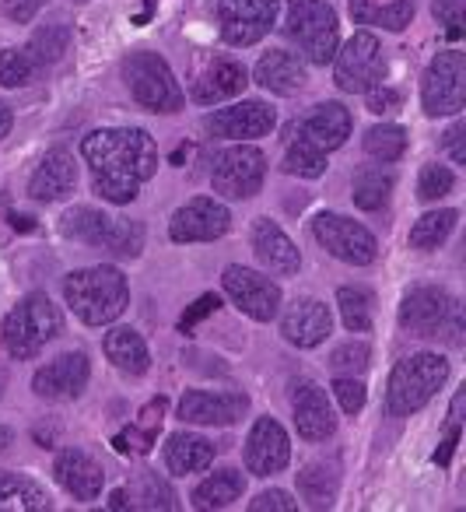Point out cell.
<instances>
[{
	"label": "cell",
	"mask_w": 466,
	"mask_h": 512,
	"mask_svg": "<svg viewBox=\"0 0 466 512\" xmlns=\"http://www.w3.org/2000/svg\"><path fill=\"white\" fill-rule=\"evenodd\" d=\"M60 232L67 239L88 242V246H102L116 256H137L144 249V225L141 221L113 218L95 207H71L60 218Z\"/></svg>",
	"instance_id": "cell-6"
},
{
	"label": "cell",
	"mask_w": 466,
	"mask_h": 512,
	"mask_svg": "<svg viewBox=\"0 0 466 512\" xmlns=\"http://www.w3.org/2000/svg\"><path fill=\"white\" fill-rule=\"evenodd\" d=\"M421 102L428 116H456L466 106V57L459 50H445L424 71Z\"/></svg>",
	"instance_id": "cell-10"
},
{
	"label": "cell",
	"mask_w": 466,
	"mask_h": 512,
	"mask_svg": "<svg viewBox=\"0 0 466 512\" xmlns=\"http://www.w3.org/2000/svg\"><path fill=\"white\" fill-rule=\"evenodd\" d=\"M232 214L225 204H218L214 197H193L190 204H183L169 221L172 242H214L228 232Z\"/></svg>",
	"instance_id": "cell-15"
},
{
	"label": "cell",
	"mask_w": 466,
	"mask_h": 512,
	"mask_svg": "<svg viewBox=\"0 0 466 512\" xmlns=\"http://www.w3.org/2000/svg\"><path fill=\"white\" fill-rule=\"evenodd\" d=\"M88 376H92V365H88V358L81 355V351H67V355L53 358L50 365H43V369L36 372V379H32V390H36V397L43 400H74L81 397V390L88 386Z\"/></svg>",
	"instance_id": "cell-18"
},
{
	"label": "cell",
	"mask_w": 466,
	"mask_h": 512,
	"mask_svg": "<svg viewBox=\"0 0 466 512\" xmlns=\"http://www.w3.org/2000/svg\"><path fill=\"white\" fill-rule=\"evenodd\" d=\"M333 393H337L344 414H358L361 407H365V383H361V379L337 376V383H333Z\"/></svg>",
	"instance_id": "cell-44"
},
{
	"label": "cell",
	"mask_w": 466,
	"mask_h": 512,
	"mask_svg": "<svg viewBox=\"0 0 466 512\" xmlns=\"http://www.w3.org/2000/svg\"><path fill=\"white\" fill-rule=\"evenodd\" d=\"M442 144H445V151L452 155V162H456V165H466V123H463V120L452 123V127L445 130Z\"/></svg>",
	"instance_id": "cell-48"
},
{
	"label": "cell",
	"mask_w": 466,
	"mask_h": 512,
	"mask_svg": "<svg viewBox=\"0 0 466 512\" xmlns=\"http://www.w3.org/2000/svg\"><path fill=\"white\" fill-rule=\"evenodd\" d=\"M67 46H71V29H67V25H46V29H39L36 36L29 39L25 53H29V60L36 67H46V64L64 60Z\"/></svg>",
	"instance_id": "cell-36"
},
{
	"label": "cell",
	"mask_w": 466,
	"mask_h": 512,
	"mask_svg": "<svg viewBox=\"0 0 466 512\" xmlns=\"http://www.w3.org/2000/svg\"><path fill=\"white\" fill-rule=\"evenodd\" d=\"M151 442H155V435H148V432H141L137 425H130L127 432L116 435L113 446L120 449V453H137V456H144V453H151Z\"/></svg>",
	"instance_id": "cell-47"
},
{
	"label": "cell",
	"mask_w": 466,
	"mask_h": 512,
	"mask_svg": "<svg viewBox=\"0 0 466 512\" xmlns=\"http://www.w3.org/2000/svg\"><path fill=\"white\" fill-rule=\"evenodd\" d=\"M291 414H295V428L305 442H323L337 432V414L330 407V397L312 379L295 383V390H291Z\"/></svg>",
	"instance_id": "cell-16"
},
{
	"label": "cell",
	"mask_w": 466,
	"mask_h": 512,
	"mask_svg": "<svg viewBox=\"0 0 466 512\" xmlns=\"http://www.w3.org/2000/svg\"><path fill=\"white\" fill-rule=\"evenodd\" d=\"M102 348H106L109 362L120 372H127V376H144V372H148L151 355H148V344H144V337L137 334V330H130V327L109 330Z\"/></svg>",
	"instance_id": "cell-28"
},
{
	"label": "cell",
	"mask_w": 466,
	"mask_h": 512,
	"mask_svg": "<svg viewBox=\"0 0 466 512\" xmlns=\"http://www.w3.org/2000/svg\"><path fill=\"white\" fill-rule=\"evenodd\" d=\"M11 439H15V435H11V428H0V449H8Z\"/></svg>",
	"instance_id": "cell-57"
},
{
	"label": "cell",
	"mask_w": 466,
	"mask_h": 512,
	"mask_svg": "<svg viewBox=\"0 0 466 512\" xmlns=\"http://www.w3.org/2000/svg\"><path fill=\"white\" fill-rule=\"evenodd\" d=\"M333 330V316L330 306L319 299H295L281 316V334L288 344L295 348H316L330 337Z\"/></svg>",
	"instance_id": "cell-21"
},
{
	"label": "cell",
	"mask_w": 466,
	"mask_h": 512,
	"mask_svg": "<svg viewBox=\"0 0 466 512\" xmlns=\"http://www.w3.org/2000/svg\"><path fill=\"white\" fill-rule=\"evenodd\" d=\"M431 11H435L438 22L449 29L452 39L463 36V15H466V0H435L431 4Z\"/></svg>",
	"instance_id": "cell-45"
},
{
	"label": "cell",
	"mask_w": 466,
	"mask_h": 512,
	"mask_svg": "<svg viewBox=\"0 0 466 512\" xmlns=\"http://www.w3.org/2000/svg\"><path fill=\"white\" fill-rule=\"evenodd\" d=\"M32 221H36V218H29V214H11V225H15L18 232H29Z\"/></svg>",
	"instance_id": "cell-56"
},
{
	"label": "cell",
	"mask_w": 466,
	"mask_h": 512,
	"mask_svg": "<svg viewBox=\"0 0 466 512\" xmlns=\"http://www.w3.org/2000/svg\"><path fill=\"white\" fill-rule=\"evenodd\" d=\"M253 78H256V85L267 88V92H274V95H295L305 88L309 71H305V60L295 57V53L270 50L267 57H260Z\"/></svg>",
	"instance_id": "cell-25"
},
{
	"label": "cell",
	"mask_w": 466,
	"mask_h": 512,
	"mask_svg": "<svg viewBox=\"0 0 466 512\" xmlns=\"http://www.w3.org/2000/svg\"><path fill=\"white\" fill-rule=\"evenodd\" d=\"M11 123H15V116H11V109L0 102V141L8 137V130H11Z\"/></svg>",
	"instance_id": "cell-54"
},
{
	"label": "cell",
	"mask_w": 466,
	"mask_h": 512,
	"mask_svg": "<svg viewBox=\"0 0 466 512\" xmlns=\"http://www.w3.org/2000/svg\"><path fill=\"white\" fill-rule=\"evenodd\" d=\"M4 390H8V369L0 365V397H4Z\"/></svg>",
	"instance_id": "cell-58"
},
{
	"label": "cell",
	"mask_w": 466,
	"mask_h": 512,
	"mask_svg": "<svg viewBox=\"0 0 466 512\" xmlns=\"http://www.w3.org/2000/svg\"><path fill=\"white\" fill-rule=\"evenodd\" d=\"M43 8V0H11L8 4V15L15 18V22H32V15Z\"/></svg>",
	"instance_id": "cell-52"
},
{
	"label": "cell",
	"mask_w": 466,
	"mask_h": 512,
	"mask_svg": "<svg viewBox=\"0 0 466 512\" xmlns=\"http://www.w3.org/2000/svg\"><path fill=\"white\" fill-rule=\"evenodd\" d=\"M445 379H449V362L442 355H435V351H421V355H410L403 362H396L386 393L389 414L407 418V414L421 411L442 390Z\"/></svg>",
	"instance_id": "cell-5"
},
{
	"label": "cell",
	"mask_w": 466,
	"mask_h": 512,
	"mask_svg": "<svg viewBox=\"0 0 466 512\" xmlns=\"http://www.w3.org/2000/svg\"><path fill=\"white\" fill-rule=\"evenodd\" d=\"M165 463H169L172 474H197V470H207L214 463V442H207L204 435L193 432H179L169 439L165 446Z\"/></svg>",
	"instance_id": "cell-29"
},
{
	"label": "cell",
	"mask_w": 466,
	"mask_h": 512,
	"mask_svg": "<svg viewBox=\"0 0 466 512\" xmlns=\"http://www.w3.org/2000/svg\"><path fill=\"white\" fill-rule=\"evenodd\" d=\"M337 306H340V320H344V327L351 330V334H365V330L372 327V316H375L372 292L344 285L337 292Z\"/></svg>",
	"instance_id": "cell-34"
},
{
	"label": "cell",
	"mask_w": 466,
	"mask_h": 512,
	"mask_svg": "<svg viewBox=\"0 0 466 512\" xmlns=\"http://www.w3.org/2000/svg\"><path fill=\"white\" fill-rule=\"evenodd\" d=\"M277 123V113L260 99L235 102L228 109H218L214 116H207V130L214 137H225V141H249V137L270 134Z\"/></svg>",
	"instance_id": "cell-19"
},
{
	"label": "cell",
	"mask_w": 466,
	"mask_h": 512,
	"mask_svg": "<svg viewBox=\"0 0 466 512\" xmlns=\"http://www.w3.org/2000/svg\"><path fill=\"white\" fill-rule=\"evenodd\" d=\"M0 509L43 512V509H50V495H46L43 484H36L32 477L0 470Z\"/></svg>",
	"instance_id": "cell-31"
},
{
	"label": "cell",
	"mask_w": 466,
	"mask_h": 512,
	"mask_svg": "<svg viewBox=\"0 0 466 512\" xmlns=\"http://www.w3.org/2000/svg\"><path fill=\"white\" fill-rule=\"evenodd\" d=\"M291 460V442L288 432L277 425L274 418H256V425L249 428L246 439V470L256 477L281 474Z\"/></svg>",
	"instance_id": "cell-17"
},
{
	"label": "cell",
	"mask_w": 466,
	"mask_h": 512,
	"mask_svg": "<svg viewBox=\"0 0 466 512\" xmlns=\"http://www.w3.org/2000/svg\"><path fill=\"white\" fill-rule=\"evenodd\" d=\"M249 411L246 393H211V390H190L179 400V418L190 425H235Z\"/></svg>",
	"instance_id": "cell-20"
},
{
	"label": "cell",
	"mask_w": 466,
	"mask_h": 512,
	"mask_svg": "<svg viewBox=\"0 0 466 512\" xmlns=\"http://www.w3.org/2000/svg\"><path fill=\"white\" fill-rule=\"evenodd\" d=\"M130 495H137V491H130ZM141 505H148V509H176V495L169 491V484L158 481L155 474H144L141 477Z\"/></svg>",
	"instance_id": "cell-43"
},
{
	"label": "cell",
	"mask_w": 466,
	"mask_h": 512,
	"mask_svg": "<svg viewBox=\"0 0 466 512\" xmlns=\"http://www.w3.org/2000/svg\"><path fill=\"white\" fill-rule=\"evenodd\" d=\"M295 477H298V495H302L312 509H330L333 498H337V484H340L337 463H326V460L305 463Z\"/></svg>",
	"instance_id": "cell-30"
},
{
	"label": "cell",
	"mask_w": 466,
	"mask_h": 512,
	"mask_svg": "<svg viewBox=\"0 0 466 512\" xmlns=\"http://www.w3.org/2000/svg\"><path fill=\"white\" fill-rule=\"evenodd\" d=\"M281 169L288 172V176H298V179H319L326 172V155L312 141L298 137V141H291L288 151H284Z\"/></svg>",
	"instance_id": "cell-37"
},
{
	"label": "cell",
	"mask_w": 466,
	"mask_h": 512,
	"mask_svg": "<svg viewBox=\"0 0 466 512\" xmlns=\"http://www.w3.org/2000/svg\"><path fill=\"white\" fill-rule=\"evenodd\" d=\"M365 95H368V113H375V116L393 113V109L400 106V92H393V88L375 85L372 92H365Z\"/></svg>",
	"instance_id": "cell-49"
},
{
	"label": "cell",
	"mask_w": 466,
	"mask_h": 512,
	"mask_svg": "<svg viewBox=\"0 0 466 512\" xmlns=\"http://www.w3.org/2000/svg\"><path fill=\"white\" fill-rule=\"evenodd\" d=\"M64 299L81 323L88 327H106L120 320L130 302V288L116 267H85V271L67 274Z\"/></svg>",
	"instance_id": "cell-2"
},
{
	"label": "cell",
	"mask_w": 466,
	"mask_h": 512,
	"mask_svg": "<svg viewBox=\"0 0 466 512\" xmlns=\"http://www.w3.org/2000/svg\"><path fill=\"white\" fill-rule=\"evenodd\" d=\"M263 176H267V158H263V151L249 148V144H235V148H225L214 158L211 183H214V193H221V197L249 200L260 193Z\"/></svg>",
	"instance_id": "cell-11"
},
{
	"label": "cell",
	"mask_w": 466,
	"mask_h": 512,
	"mask_svg": "<svg viewBox=\"0 0 466 512\" xmlns=\"http://www.w3.org/2000/svg\"><path fill=\"white\" fill-rule=\"evenodd\" d=\"M456 446H459V425H449V435H445V442L438 446V453H435L438 467H449V460H452V453H456Z\"/></svg>",
	"instance_id": "cell-53"
},
{
	"label": "cell",
	"mask_w": 466,
	"mask_h": 512,
	"mask_svg": "<svg viewBox=\"0 0 466 512\" xmlns=\"http://www.w3.org/2000/svg\"><path fill=\"white\" fill-rule=\"evenodd\" d=\"M225 295L256 323H270L281 313V288L270 278H263L260 271H249V267H228L225 278H221Z\"/></svg>",
	"instance_id": "cell-14"
},
{
	"label": "cell",
	"mask_w": 466,
	"mask_h": 512,
	"mask_svg": "<svg viewBox=\"0 0 466 512\" xmlns=\"http://www.w3.org/2000/svg\"><path fill=\"white\" fill-rule=\"evenodd\" d=\"M253 249L270 274H298V267H302L298 246L284 235V228L270 218L253 221Z\"/></svg>",
	"instance_id": "cell-24"
},
{
	"label": "cell",
	"mask_w": 466,
	"mask_h": 512,
	"mask_svg": "<svg viewBox=\"0 0 466 512\" xmlns=\"http://www.w3.org/2000/svg\"><path fill=\"white\" fill-rule=\"evenodd\" d=\"M36 74V64L25 50H0V85L4 88H25Z\"/></svg>",
	"instance_id": "cell-40"
},
{
	"label": "cell",
	"mask_w": 466,
	"mask_h": 512,
	"mask_svg": "<svg viewBox=\"0 0 466 512\" xmlns=\"http://www.w3.org/2000/svg\"><path fill=\"white\" fill-rule=\"evenodd\" d=\"M81 155L92 165L95 193L109 204H130L158 172L155 137L141 127L95 130L81 141Z\"/></svg>",
	"instance_id": "cell-1"
},
{
	"label": "cell",
	"mask_w": 466,
	"mask_h": 512,
	"mask_svg": "<svg viewBox=\"0 0 466 512\" xmlns=\"http://www.w3.org/2000/svg\"><path fill=\"white\" fill-rule=\"evenodd\" d=\"M386 78V57L372 32H354L344 50L333 53V81L340 92L365 95Z\"/></svg>",
	"instance_id": "cell-9"
},
{
	"label": "cell",
	"mask_w": 466,
	"mask_h": 512,
	"mask_svg": "<svg viewBox=\"0 0 466 512\" xmlns=\"http://www.w3.org/2000/svg\"><path fill=\"white\" fill-rule=\"evenodd\" d=\"M246 85H249V74L239 60H214V64L197 78V85H193V99H197L200 106H214V102H225V99L242 95Z\"/></svg>",
	"instance_id": "cell-26"
},
{
	"label": "cell",
	"mask_w": 466,
	"mask_h": 512,
	"mask_svg": "<svg viewBox=\"0 0 466 512\" xmlns=\"http://www.w3.org/2000/svg\"><path fill=\"white\" fill-rule=\"evenodd\" d=\"M389 193H393V176L382 169H361L358 176H354V204L361 207V211H379V207H386Z\"/></svg>",
	"instance_id": "cell-38"
},
{
	"label": "cell",
	"mask_w": 466,
	"mask_h": 512,
	"mask_svg": "<svg viewBox=\"0 0 466 512\" xmlns=\"http://www.w3.org/2000/svg\"><path fill=\"white\" fill-rule=\"evenodd\" d=\"M400 327L414 337H442L445 344H463V306L445 288L417 285L400 302Z\"/></svg>",
	"instance_id": "cell-3"
},
{
	"label": "cell",
	"mask_w": 466,
	"mask_h": 512,
	"mask_svg": "<svg viewBox=\"0 0 466 512\" xmlns=\"http://www.w3.org/2000/svg\"><path fill=\"white\" fill-rule=\"evenodd\" d=\"M368 344L361 341H351V344H340L337 351L330 355V369L337 372V376H361V372L368 369Z\"/></svg>",
	"instance_id": "cell-42"
},
{
	"label": "cell",
	"mask_w": 466,
	"mask_h": 512,
	"mask_svg": "<svg viewBox=\"0 0 466 512\" xmlns=\"http://www.w3.org/2000/svg\"><path fill=\"white\" fill-rule=\"evenodd\" d=\"M351 18L358 25H379L386 32H403L414 18V4L410 0H396L386 8H375L372 0H351Z\"/></svg>",
	"instance_id": "cell-33"
},
{
	"label": "cell",
	"mask_w": 466,
	"mask_h": 512,
	"mask_svg": "<svg viewBox=\"0 0 466 512\" xmlns=\"http://www.w3.org/2000/svg\"><path fill=\"white\" fill-rule=\"evenodd\" d=\"M218 306H221V299H218V295H204V299H197L190 309H186V316H183V320H179V327H183V330H193L200 320H204V316H211Z\"/></svg>",
	"instance_id": "cell-50"
},
{
	"label": "cell",
	"mask_w": 466,
	"mask_h": 512,
	"mask_svg": "<svg viewBox=\"0 0 466 512\" xmlns=\"http://www.w3.org/2000/svg\"><path fill=\"white\" fill-rule=\"evenodd\" d=\"M456 221H459V211H452V207L424 214V218H417L414 228H410V246L414 249H438L452 235Z\"/></svg>",
	"instance_id": "cell-35"
},
{
	"label": "cell",
	"mask_w": 466,
	"mask_h": 512,
	"mask_svg": "<svg viewBox=\"0 0 466 512\" xmlns=\"http://www.w3.org/2000/svg\"><path fill=\"white\" fill-rule=\"evenodd\" d=\"M78 183V165H74V155L67 148H53L46 151V158L39 162L36 176L29 183V193L39 200V204H57Z\"/></svg>",
	"instance_id": "cell-23"
},
{
	"label": "cell",
	"mask_w": 466,
	"mask_h": 512,
	"mask_svg": "<svg viewBox=\"0 0 466 512\" xmlns=\"http://www.w3.org/2000/svg\"><path fill=\"white\" fill-rule=\"evenodd\" d=\"M302 137L312 141L319 151H333L351 137V113L340 102H323L309 113V120L302 123Z\"/></svg>",
	"instance_id": "cell-27"
},
{
	"label": "cell",
	"mask_w": 466,
	"mask_h": 512,
	"mask_svg": "<svg viewBox=\"0 0 466 512\" xmlns=\"http://www.w3.org/2000/svg\"><path fill=\"white\" fill-rule=\"evenodd\" d=\"M452 186H456V176H452L445 165H424L421 179H417V197H421L424 204H435V200L449 197Z\"/></svg>",
	"instance_id": "cell-41"
},
{
	"label": "cell",
	"mask_w": 466,
	"mask_h": 512,
	"mask_svg": "<svg viewBox=\"0 0 466 512\" xmlns=\"http://www.w3.org/2000/svg\"><path fill=\"white\" fill-rule=\"evenodd\" d=\"M242 491H246V477L228 467L193 488V505H197V509H228L232 502H239Z\"/></svg>",
	"instance_id": "cell-32"
},
{
	"label": "cell",
	"mask_w": 466,
	"mask_h": 512,
	"mask_svg": "<svg viewBox=\"0 0 466 512\" xmlns=\"http://www.w3.org/2000/svg\"><path fill=\"white\" fill-rule=\"evenodd\" d=\"M312 232H316L319 246L330 256H337V260H344V264L368 267L375 256H379L375 235L368 232L365 225H358V221L344 218V214H333V211L319 214V218L312 221Z\"/></svg>",
	"instance_id": "cell-13"
},
{
	"label": "cell",
	"mask_w": 466,
	"mask_h": 512,
	"mask_svg": "<svg viewBox=\"0 0 466 512\" xmlns=\"http://www.w3.org/2000/svg\"><path fill=\"white\" fill-rule=\"evenodd\" d=\"M162 414H165V397L151 400V404L137 414V418H141V421H137V428H141V432H148V435H155L158 425H162Z\"/></svg>",
	"instance_id": "cell-51"
},
{
	"label": "cell",
	"mask_w": 466,
	"mask_h": 512,
	"mask_svg": "<svg viewBox=\"0 0 466 512\" xmlns=\"http://www.w3.org/2000/svg\"><path fill=\"white\" fill-rule=\"evenodd\" d=\"M109 509H130V502H127V491H113V495H109Z\"/></svg>",
	"instance_id": "cell-55"
},
{
	"label": "cell",
	"mask_w": 466,
	"mask_h": 512,
	"mask_svg": "<svg viewBox=\"0 0 466 512\" xmlns=\"http://www.w3.org/2000/svg\"><path fill=\"white\" fill-rule=\"evenodd\" d=\"M60 309L46 299L43 292H32L4 316V327H0V341H4V351L18 362L25 358H36L53 337L60 334Z\"/></svg>",
	"instance_id": "cell-4"
},
{
	"label": "cell",
	"mask_w": 466,
	"mask_h": 512,
	"mask_svg": "<svg viewBox=\"0 0 466 512\" xmlns=\"http://www.w3.org/2000/svg\"><path fill=\"white\" fill-rule=\"evenodd\" d=\"M365 151L375 162H396V158H403V151H407V130L396 127V123L372 127L365 134Z\"/></svg>",
	"instance_id": "cell-39"
},
{
	"label": "cell",
	"mask_w": 466,
	"mask_h": 512,
	"mask_svg": "<svg viewBox=\"0 0 466 512\" xmlns=\"http://www.w3.org/2000/svg\"><path fill=\"white\" fill-rule=\"evenodd\" d=\"M249 509L253 512H295L298 502L288 495V491L270 488V491H263V495H256L253 502H249Z\"/></svg>",
	"instance_id": "cell-46"
},
{
	"label": "cell",
	"mask_w": 466,
	"mask_h": 512,
	"mask_svg": "<svg viewBox=\"0 0 466 512\" xmlns=\"http://www.w3.org/2000/svg\"><path fill=\"white\" fill-rule=\"evenodd\" d=\"M123 81H127L130 95L151 113H179L186 102L176 74L158 53H130L123 60Z\"/></svg>",
	"instance_id": "cell-8"
},
{
	"label": "cell",
	"mask_w": 466,
	"mask_h": 512,
	"mask_svg": "<svg viewBox=\"0 0 466 512\" xmlns=\"http://www.w3.org/2000/svg\"><path fill=\"white\" fill-rule=\"evenodd\" d=\"M53 474H57L60 488L78 498V502H95L102 495V484H106L102 467L81 449H64L57 456V463H53Z\"/></svg>",
	"instance_id": "cell-22"
},
{
	"label": "cell",
	"mask_w": 466,
	"mask_h": 512,
	"mask_svg": "<svg viewBox=\"0 0 466 512\" xmlns=\"http://www.w3.org/2000/svg\"><path fill=\"white\" fill-rule=\"evenodd\" d=\"M281 0H214L221 39L228 46H253L274 29Z\"/></svg>",
	"instance_id": "cell-12"
},
{
	"label": "cell",
	"mask_w": 466,
	"mask_h": 512,
	"mask_svg": "<svg viewBox=\"0 0 466 512\" xmlns=\"http://www.w3.org/2000/svg\"><path fill=\"white\" fill-rule=\"evenodd\" d=\"M284 32L295 39L309 64H330L340 46L337 11L326 0H288Z\"/></svg>",
	"instance_id": "cell-7"
}]
</instances>
